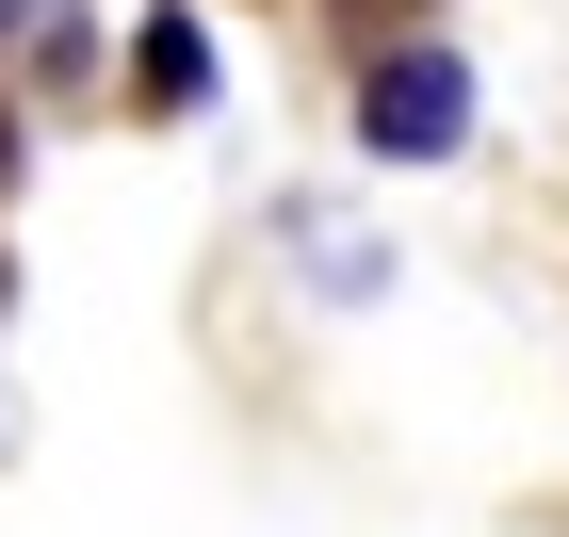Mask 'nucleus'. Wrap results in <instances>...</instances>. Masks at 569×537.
<instances>
[{
	"instance_id": "f257e3e1",
	"label": "nucleus",
	"mask_w": 569,
	"mask_h": 537,
	"mask_svg": "<svg viewBox=\"0 0 569 537\" xmlns=\"http://www.w3.org/2000/svg\"><path fill=\"white\" fill-rule=\"evenodd\" d=\"M358 147H375V163H456V147H472V66H456V49H391V66L358 82Z\"/></svg>"
},
{
	"instance_id": "f03ea898",
	"label": "nucleus",
	"mask_w": 569,
	"mask_h": 537,
	"mask_svg": "<svg viewBox=\"0 0 569 537\" xmlns=\"http://www.w3.org/2000/svg\"><path fill=\"white\" fill-rule=\"evenodd\" d=\"M147 115H212V33H196V0H147Z\"/></svg>"
},
{
	"instance_id": "7ed1b4c3",
	"label": "nucleus",
	"mask_w": 569,
	"mask_h": 537,
	"mask_svg": "<svg viewBox=\"0 0 569 537\" xmlns=\"http://www.w3.org/2000/svg\"><path fill=\"white\" fill-rule=\"evenodd\" d=\"M66 33V17H49V0H0V49H49Z\"/></svg>"
},
{
	"instance_id": "20e7f679",
	"label": "nucleus",
	"mask_w": 569,
	"mask_h": 537,
	"mask_svg": "<svg viewBox=\"0 0 569 537\" xmlns=\"http://www.w3.org/2000/svg\"><path fill=\"white\" fill-rule=\"evenodd\" d=\"M0 179H17V131H0Z\"/></svg>"
}]
</instances>
